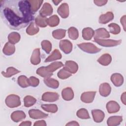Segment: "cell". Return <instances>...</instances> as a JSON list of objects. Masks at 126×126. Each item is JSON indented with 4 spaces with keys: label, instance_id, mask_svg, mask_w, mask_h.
Instances as JSON below:
<instances>
[{
    "label": "cell",
    "instance_id": "6da1fadb",
    "mask_svg": "<svg viewBox=\"0 0 126 126\" xmlns=\"http://www.w3.org/2000/svg\"><path fill=\"white\" fill-rule=\"evenodd\" d=\"M0 15L3 21L12 29L19 30L33 20L29 0H2Z\"/></svg>",
    "mask_w": 126,
    "mask_h": 126
},
{
    "label": "cell",
    "instance_id": "7a4b0ae2",
    "mask_svg": "<svg viewBox=\"0 0 126 126\" xmlns=\"http://www.w3.org/2000/svg\"><path fill=\"white\" fill-rule=\"evenodd\" d=\"M63 66L61 62H57L51 63L47 66H42V71L43 74L47 77H50L53 75V72L58 68Z\"/></svg>",
    "mask_w": 126,
    "mask_h": 126
},
{
    "label": "cell",
    "instance_id": "3957f363",
    "mask_svg": "<svg viewBox=\"0 0 126 126\" xmlns=\"http://www.w3.org/2000/svg\"><path fill=\"white\" fill-rule=\"evenodd\" d=\"M77 46L84 52L90 54H95L101 50V49L91 43H82L77 44Z\"/></svg>",
    "mask_w": 126,
    "mask_h": 126
},
{
    "label": "cell",
    "instance_id": "277c9868",
    "mask_svg": "<svg viewBox=\"0 0 126 126\" xmlns=\"http://www.w3.org/2000/svg\"><path fill=\"white\" fill-rule=\"evenodd\" d=\"M6 105L10 108L17 107L21 105L20 98L15 94H10L5 99Z\"/></svg>",
    "mask_w": 126,
    "mask_h": 126
},
{
    "label": "cell",
    "instance_id": "5b68a950",
    "mask_svg": "<svg viewBox=\"0 0 126 126\" xmlns=\"http://www.w3.org/2000/svg\"><path fill=\"white\" fill-rule=\"evenodd\" d=\"M94 42L100 46L104 47H113L117 46L121 43V40H112V39H96L94 38Z\"/></svg>",
    "mask_w": 126,
    "mask_h": 126
},
{
    "label": "cell",
    "instance_id": "8992f818",
    "mask_svg": "<svg viewBox=\"0 0 126 126\" xmlns=\"http://www.w3.org/2000/svg\"><path fill=\"white\" fill-rule=\"evenodd\" d=\"M60 49L65 54L70 53L72 49V44L69 40H62L60 42Z\"/></svg>",
    "mask_w": 126,
    "mask_h": 126
},
{
    "label": "cell",
    "instance_id": "52a82bcc",
    "mask_svg": "<svg viewBox=\"0 0 126 126\" xmlns=\"http://www.w3.org/2000/svg\"><path fill=\"white\" fill-rule=\"evenodd\" d=\"M59 94L55 92H46L43 94L42 100L44 101L54 102L59 99Z\"/></svg>",
    "mask_w": 126,
    "mask_h": 126
},
{
    "label": "cell",
    "instance_id": "ba28073f",
    "mask_svg": "<svg viewBox=\"0 0 126 126\" xmlns=\"http://www.w3.org/2000/svg\"><path fill=\"white\" fill-rule=\"evenodd\" d=\"M96 92H87L83 93L81 96V100L84 103H89L94 99Z\"/></svg>",
    "mask_w": 126,
    "mask_h": 126
},
{
    "label": "cell",
    "instance_id": "9c48e42d",
    "mask_svg": "<svg viewBox=\"0 0 126 126\" xmlns=\"http://www.w3.org/2000/svg\"><path fill=\"white\" fill-rule=\"evenodd\" d=\"M53 13V8L49 3L45 2L39 11V14L43 17L51 15Z\"/></svg>",
    "mask_w": 126,
    "mask_h": 126
},
{
    "label": "cell",
    "instance_id": "30bf717a",
    "mask_svg": "<svg viewBox=\"0 0 126 126\" xmlns=\"http://www.w3.org/2000/svg\"><path fill=\"white\" fill-rule=\"evenodd\" d=\"M94 38L102 39L107 38L110 37V34L104 28H100L97 29L94 32Z\"/></svg>",
    "mask_w": 126,
    "mask_h": 126
},
{
    "label": "cell",
    "instance_id": "8fae6325",
    "mask_svg": "<svg viewBox=\"0 0 126 126\" xmlns=\"http://www.w3.org/2000/svg\"><path fill=\"white\" fill-rule=\"evenodd\" d=\"M30 117L33 119H38L45 118L48 116V115L43 112L37 109H31L29 111Z\"/></svg>",
    "mask_w": 126,
    "mask_h": 126
},
{
    "label": "cell",
    "instance_id": "7c38bea8",
    "mask_svg": "<svg viewBox=\"0 0 126 126\" xmlns=\"http://www.w3.org/2000/svg\"><path fill=\"white\" fill-rule=\"evenodd\" d=\"M57 12L58 14L63 18H66L69 15L68 5L66 3H62L58 8Z\"/></svg>",
    "mask_w": 126,
    "mask_h": 126
},
{
    "label": "cell",
    "instance_id": "4fadbf2b",
    "mask_svg": "<svg viewBox=\"0 0 126 126\" xmlns=\"http://www.w3.org/2000/svg\"><path fill=\"white\" fill-rule=\"evenodd\" d=\"M106 109L109 113H116L120 110V105L115 101H110L106 104Z\"/></svg>",
    "mask_w": 126,
    "mask_h": 126
},
{
    "label": "cell",
    "instance_id": "5bb4252c",
    "mask_svg": "<svg viewBox=\"0 0 126 126\" xmlns=\"http://www.w3.org/2000/svg\"><path fill=\"white\" fill-rule=\"evenodd\" d=\"M92 114L93 117V119L96 123L101 122L104 118V113L100 110H92Z\"/></svg>",
    "mask_w": 126,
    "mask_h": 126
},
{
    "label": "cell",
    "instance_id": "9a60e30c",
    "mask_svg": "<svg viewBox=\"0 0 126 126\" xmlns=\"http://www.w3.org/2000/svg\"><path fill=\"white\" fill-rule=\"evenodd\" d=\"M63 67L65 68L71 74L75 73L77 71L78 69V64L75 62L72 61H66Z\"/></svg>",
    "mask_w": 126,
    "mask_h": 126
},
{
    "label": "cell",
    "instance_id": "2e32d148",
    "mask_svg": "<svg viewBox=\"0 0 126 126\" xmlns=\"http://www.w3.org/2000/svg\"><path fill=\"white\" fill-rule=\"evenodd\" d=\"M111 87L109 84L104 83L99 86V91L100 95L103 96H107L111 93Z\"/></svg>",
    "mask_w": 126,
    "mask_h": 126
},
{
    "label": "cell",
    "instance_id": "e0dca14e",
    "mask_svg": "<svg viewBox=\"0 0 126 126\" xmlns=\"http://www.w3.org/2000/svg\"><path fill=\"white\" fill-rule=\"evenodd\" d=\"M111 80L113 84L116 87L121 86L124 82L123 77L121 74L114 73L111 75Z\"/></svg>",
    "mask_w": 126,
    "mask_h": 126
},
{
    "label": "cell",
    "instance_id": "ac0fdd59",
    "mask_svg": "<svg viewBox=\"0 0 126 126\" xmlns=\"http://www.w3.org/2000/svg\"><path fill=\"white\" fill-rule=\"evenodd\" d=\"M114 18V15L112 12L108 11L104 14H102L99 18V22L102 24H105Z\"/></svg>",
    "mask_w": 126,
    "mask_h": 126
},
{
    "label": "cell",
    "instance_id": "d6986e66",
    "mask_svg": "<svg viewBox=\"0 0 126 126\" xmlns=\"http://www.w3.org/2000/svg\"><path fill=\"white\" fill-rule=\"evenodd\" d=\"M26 117L25 113L22 111H16L13 112L11 115V118L15 122L21 121Z\"/></svg>",
    "mask_w": 126,
    "mask_h": 126
},
{
    "label": "cell",
    "instance_id": "ffe728a7",
    "mask_svg": "<svg viewBox=\"0 0 126 126\" xmlns=\"http://www.w3.org/2000/svg\"><path fill=\"white\" fill-rule=\"evenodd\" d=\"M62 97L65 100H70L74 97V93L70 88H66L63 90L62 92Z\"/></svg>",
    "mask_w": 126,
    "mask_h": 126
},
{
    "label": "cell",
    "instance_id": "44dd1931",
    "mask_svg": "<svg viewBox=\"0 0 126 126\" xmlns=\"http://www.w3.org/2000/svg\"><path fill=\"white\" fill-rule=\"evenodd\" d=\"M31 62L34 65H37L40 63V49L39 48H36L33 51L31 58Z\"/></svg>",
    "mask_w": 126,
    "mask_h": 126
},
{
    "label": "cell",
    "instance_id": "7402d4cb",
    "mask_svg": "<svg viewBox=\"0 0 126 126\" xmlns=\"http://www.w3.org/2000/svg\"><path fill=\"white\" fill-rule=\"evenodd\" d=\"M15 48L14 45L9 42H7L5 44L2 49L3 53L5 55L7 56H10L12 55L15 52Z\"/></svg>",
    "mask_w": 126,
    "mask_h": 126
},
{
    "label": "cell",
    "instance_id": "603a6c76",
    "mask_svg": "<svg viewBox=\"0 0 126 126\" xmlns=\"http://www.w3.org/2000/svg\"><path fill=\"white\" fill-rule=\"evenodd\" d=\"M112 61L111 56L108 54H104L102 55L98 60L97 62L101 65H108Z\"/></svg>",
    "mask_w": 126,
    "mask_h": 126
},
{
    "label": "cell",
    "instance_id": "cb8c5ba5",
    "mask_svg": "<svg viewBox=\"0 0 126 126\" xmlns=\"http://www.w3.org/2000/svg\"><path fill=\"white\" fill-rule=\"evenodd\" d=\"M123 120L122 116H112L107 120V125L109 126L119 125Z\"/></svg>",
    "mask_w": 126,
    "mask_h": 126
},
{
    "label": "cell",
    "instance_id": "d4e9b609",
    "mask_svg": "<svg viewBox=\"0 0 126 126\" xmlns=\"http://www.w3.org/2000/svg\"><path fill=\"white\" fill-rule=\"evenodd\" d=\"M94 31L91 28L88 27L84 28L82 31V37L87 40H89L92 39L94 35Z\"/></svg>",
    "mask_w": 126,
    "mask_h": 126
},
{
    "label": "cell",
    "instance_id": "484cf974",
    "mask_svg": "<svg viewBox=\"0 0 126 126\" xmlns=\"http://www.w3.org/2000/svg\"><path fill=\"white\" fill-rule=\"evenodd\" d=\"M44 82L48 87L53 89H57L59 86V83L57 80L50 77L45 78Z\"/></svg>",
    "mask_w": 126,
    "mask_h": 126
},
{
    "label": "cell",
    "instance_id": "4316f807",
    "mask_svg": "<svg viewBox=\"0 0 126 126\" xmlns=\"http://www.w3.org/2000/svg\"><path fill=\"white\" fill-rule=\"evenodd\" d=\"M62 58V54L58 49H55L53 51L52 53L46 58L45 62H50L57 60L61 59Z\"/></svg>",
    "mask_w": 126,
    "mask_h": 126
},
{
    "label": "cell",
    "instance_id": "83f0119b",
    "mask_svg": "<svg viewBox=\"0 0 126 126\" xmlns=\"http://www.w3.org/2000/svg\"><path fill=\"white\" fill-rule=\"evenodd\" d=\"M29 1L31 5V10L33 13L38 10L42 2H43V0H29Z\"/></svg>",
    "mask_w": 126,
    "mask_h": 126
},
{
    "label": "cell",
    "instance_id": "f1b7e54d",
    "mask_svg": "<svg viewBox=\"0 0 126 126\" xmlns=\"http://www.w3.org/2000/svg\"><path fill=\"white\" fill-rule=\"evenodd\" d=\"M35 24L42 28H44L47 26V19L45 17H43L40 15L36 17L35 19Z\"/></svg>",
    "mask_w": 126,
    "mask_h": 126
},
{
    "label": "cell",
    "instance_id": "f546056e",
    "mask_svg": "<svg viewBox=\"0 0 126 126\" xmlns=\"http://www.w3.org/2000/svg\"><path fill=\"white\" fill-rule=\"evenodd\" d=\"M39 29L36 26V25L35 23L32 22L27 28L26 32L29 35H32L36 34L39 32Z\"/></svg>",
    "mask_w": 126,
    "mask_h": 126
},
{
    "label": "cell",
    "instance_id": "4dcf8cb0",
    "mask_svg": "<svg viewBox=\"0 0 126 126\" xmlns=\"http://www.w3.org/2000/svg\"><path fill=\"white\" fill-rule=\"evenodd\" d=\"M8 39L9 42L15 44L20 41V35L16 32H12L8 35Z\"/></svg>",
    "mask_w": 126,
    "mask_h": 126
},
{
    "label": "cell",
    "instance_id": "1f68e13d",
    "mask_svg": "<svg viewBox=\"0 0 126 126\" xmlns=\"http://www.w3.org/2000/svg\"><path fill=\"white\" fill-rule=\"evenodd\" d=\"M20 72V71L17 70L13 67H9L7 68L6 72H1L2 75L5 77H10Z\"/></svg>",
    "mask_w": 126,
    "mask_h": 126
},
{
    "label": "cell",
    "instance_id": "d6a6232c",
    "mask_svg": "<svg viewBox=\"0 0 126 126\" xmlns=\"http://www.w3.org/2000/svg\"><path fill=\"white\" fill-rule=\"evenodd\" d=\"M60 22V19L56 15H54L47 19V24L51 27H56L58 25Z\"/></svg>",
    "mask_w": 126,
    "mask_h": 126
},
{
    "label": "cell",
    "instance_id": "836d02e7",
    "mask_svg": "<svg viewBox=\"0 0 126 126\" xmlns=\"http://www.w3.org/2000/svg\"><path fill=\"white\" fill-rule=\"evenodd\" d=\"M66 31L63 29H58L54 30L52 32V35L54 38L57 39H61L65 35Z\"/></svg>",
    "mask_w": 126,
    "mask_h": 126
},
{
    "label": "cell",
    "instance_id": "e575fe53",
    "mask_svg": "<svg viewBox=\"0 0 126 126\" xmlns=\"http://www.w3.org/2000/svg\"><path fill=\"white\" fill-rule=\"evenodd\" d=\"M18 83L22 88H26L30 86L29 79L24 75L20 76L18 78Z\"/></svg>",
    "mask_w": 126,
    "mask_h": 126
},
{
    "label": "cell",
    "instance_id": "d590c367",
    "mask_svg": "<svg viewBox=\"0 0 126 126\" xmlns=\"http://www.w3.org/2000/svg\"><path fill=\"white\" fill-rule=\"evenodd\" d=\"M41 108L44 110L48 112L56 113L58 111V107L57 105L54 104H43L41 105Z\"/></svg>",
    "mask_w": 126,
    "mask_h": 126
},
{
    "label": "cell",
    "instance_id": "8d00e7d4",
    "mask_svg": "<svg viewBox=\"0 0 126 126\" xmlns=\"http://www.w3.org/2000/svg\"><path fill=\"white\" fill-rule=\"evenodd\" d=\"M24 101L25 106L26 107H29L34 105L36 103V100L35 98L32 96L27 95L25 97Z\"/></svg>",
    "mask_w": 126,
    "mask_h": 126
},
{
    "label": "cell",
    "instance_id": "74e56055",
    "mask_svg": "<svg viewBox=\"0 0 126 126\" xmlns=\"http://www.w3.org/2000/svg\"><path fill=\"white\" fill-rule=\"evenodd\" d=\"M68 34L69 37L72 40H76L79 36L78 30L74 27H70L68 30Z\"/></svg>",
    "mask_w": 126,
    "mask_h": 126
},
{
    "label": "cell",
    "instance_id": "f35d334b",
    "mask_svg": "<svg viewBox=\"0 0 126 126\" xmlns=\"http://www.w3.org/2000/svg\"><path fill=\"white\" fill-rule=\"evenodd\" d=\"M76 115L80 119H88L90 118L88 111L85 108H81L78 110Z\"/></svg>",
    "mask_w": 126,
    "mask_h": 126
},
{
    "label": "cell",
    "instance_id": "ab89813d",
    "mask_svg": "<svg viewBox=\"0 0 126 126\" xmlns=\"http://www.w3.org/2000/svg\"><path fill=\"white\" fill-rule=\"evenodd\" d=\"M71 76V73L64 67L60 70L58 73V77L61 79H66Z\"/></svg>",
    "mask_w": 126,
    "mask_h": 126
},
{
    "label": "cell",
    "instance_id": "60d3db41",
    "mask_svg": "<svg viewBox=\"0 0 126 126\" xmlns=\"http://www.w3.org/2000/svg\"><path fill=\"white\" fill-rule=\"evenodd\" d=\"M109 28L110 32L114 34H117L120 33L121 29L120 26L116 23H111L108 25Z\"/></svg>",
    "mask_w": 126,
    "mask_h": 126
},
{
    "label": "cell",
    "instance_id": "b9f144b4",
    "mask_svg": "<svg viewBox=\"0 0 126 126\" xmlns=\"http://www.w3.org/2000/svg\"><path fill=\"white\" fill-rule=\"evenodd\" d=\"M41 45L42 49L44 50L46 53L49 54L51 52L52 49V44L49 41L46 40H43L41 42Z\"/></svg>",
    "mask_w": 126,
    "mask_h": 126
},
{
    "label": "cell",
    "instance_id": "7bdbcfd3",
    "mask_svg": "<svg viewBox=\"0 0 126 126\" xmlns=\"http://www.w3.org/2000/svg\"><path fill=\"white\" fill-rule=\"evenodd\" d=\"M29 82L30 86H31L33 87H35L37 86L39 83V79L33 76L30 77L29 78Z\"/></svg>",
    "mask_w": 126,
    "mask_h": 126
},
{
    "label": "cell",
    "instance_id": "ee69618b",
    "mask_svg": "<svg viewBox=\"0 0 126 126\" xmlns=\"http://www.w3.org/2000/svg\"><path fill=\"white\" fill-rule=\"evenodd\" d=\"M94 3H95V5H97V6H102L105 5L107 2V0H94Z\"/></svg>",
    "mask_w": 126,
    "mask_h": 126
},
{
    "label": "cell",
    "instance_id": "f6af8a7d",
    "mask_svg": "<svg viewBox=\"0 0 126 126\" xmlns=\"http://www.w3.org/2000/svg\"><path fill=\"white\" fill-rule=\"evenodd\" d=\"M33 126H46V122L44 120H41V121H37L36 122Z\"/></svg>",
    "mask_w": 126,
    "mask_h": 126
},
{
    "label": "cell",
    "instance_id": "bcb514c9",
    "mask_svg": "<svg viewBox=\"0 0 126 126\" xmlns=\"http://www.w3.org/2000/svg\"><path fill=\"white\" fill-rule=\"evenodd\" d=\"M121 23L122 26H123V28L124 31H126V15H124L121 19Z\"/></svg>",
    "mask_w": 126,
    "mask_h": 126
},
{
    "label": "cell",
    "instance_id": "7dc6e473",
    "mask_svg": "<svg viewBox=\"0 0 126 126\" xmlns=\"http://www.w3.org/2000/svg\"><path fill=\"white\" fill-rule=\"evenodd\" d=\"M79 124L76 121H71L67 123L66 126H79Z\"/></svg>",
    "mask_w": 126,
    "mask_h": 126
},
{
    "label": "cell",
    "instance_id": "c3c4849f",
    "mask_svg": "<svg viewBox=\"0 0 126 126\" xmlns=\"http://www.w3.org/2000/svg\"><path fill=\"white\" fill-rule=\"evenodd\" d=\"M121 100L122 102L125 105L126 104V92H124L121 96Z\"/></svg>",
    "mask_w": 126,
    "mask_h": 126
},
{
    "label": "cell",
    "instance_id": "681fc988",
    "mask_svg": "<svg viewBox=\"0 0 126 126\" xmlns=\"http://www.w3.org/2000/svg\"><path fill=\"white\" fill-rule=\"evenodd\" d=\"M31 124H32L30 121H25V122H22L19 125L20 126H31Z\"/></svg>",
    "mask_w": 126,
    "mask_h": 126
},
{
    "label": "cell",
    "instance_id": "f907efd6",
    "mask_svg": "<svg viewBox=\"0 0 126 126\" xmlns=\"http://www.w3.org/2000/svg\"><path fill=\"white\" fill-rule=\"evenodd\" d=\"M53 2V3H54L55 5H57L58 4H59L60 2H61L62 1L61 0H53L52 1Z\"/></svg>",
    "mask_w": 126,
    "mask_h": 126
}]
</instances>
